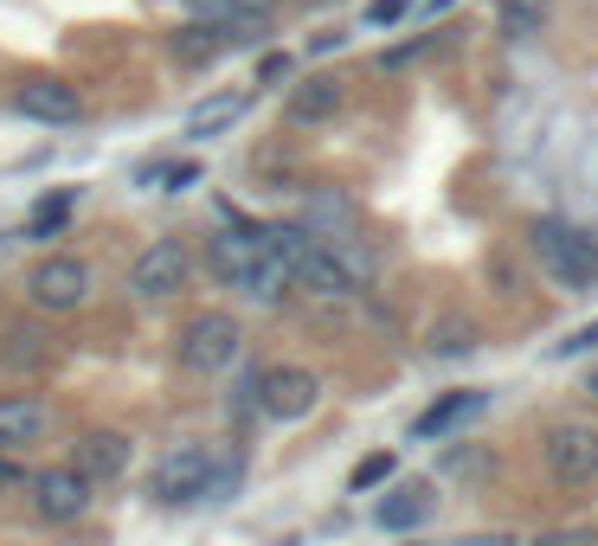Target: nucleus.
I'll list each match as a JSON object with an SVG mask.
<instances>
[{
	"label": "nucleus",
	"mask_w": 598,
	"mask_h": 546,
	"mask_svg": "<svg viewBox=\"0 0 598 546\" xmlns=\"http://www.w3.org/2000/svg\"><path fill=\"white\" fill-rule=\"evenodd\" d=\"M206 257H213V270H220L232 290L258 296V302H277V296H284V283H290L284 257H277V245H270L264 232H220Z\"/></svg>",
	"instance_id": "f257e3e1"
},
{
	"label": "nucleus",
	"mask_w": 598,
	"mask_h": 546,
	"mask_svg": "<svg viewBox=\"0 0 598 546\" xmlns=\"http://www.w3.org/2000/svg\"><path fill=\"white\" fill-rule=\"evenodd\" d=\"M270 245H277V257H284V270H290V283H302V290H316V296H354L361 283H354V264L348 257H335L309 225H270L264 232Z\"/></svg>",
	"instance_id": "f03ea898"
},
{
	"label": "nucleus",
	"mask_w": 598,
	"mask_h": 546,
	"mask_svg": "<svg viewBox=\"0 0 598 546\" xmlns=\"http://www.w3.org/2000/svg\"><path fill=\"white\" fill-rule=\"evenodd\" d=\"M527 245H534L541 270H547L554 283H566V290H586V283H598L592 232H579V225H566V218H534Z\"/></svg>",
	"instance_id": "7ed1b4c3"
},
{
	"label": "nucleus",
	"mask_w": 598,
	"mask_h": 546,
	"mask_svg": "<svg viewBox=\"0 0 598 546\" xmlns=\"http://www.w3.org/2000/svg\"><path fill=\"white\" fill-rule=\"evenodd\" d=\"M206 475H213V450L206 443H174L149 475V495L154 502H168V508H188L206 495Z\"/></svg>",
	"instance_id": "20e7f679"
},
{
	"label": "nucleus",
	"mask_w": 598,
	"mask_h": 546,
	"mask_svg": "<svg viewBox=\"0 0 598 546\" xmlns=\"http://www.w3.org/2000/svg\"><path fill=\"white\" fill-rule=\"evenodd\" d=\"M26 296H33L39 309H52V315H65V309H77L84 296H90V264L84 257H39L33 270H26Z\"/></svg>",
	"instance_id": "39448f33"
},
{
	"label": "nucleus",
	"mask_w": 598,
	"mask_h": 546,
	"mask_svg": "<svg viewBox=\"0 0 598 546\" xmlns=\"http://www.w3.org/2000/svg\"><path fill=\"white\" fill-rule=\"evenodd\" d=\"M238 361V322L220 315V309H206V315H193L181 328V366L193 373H220V366Z\"/></svg>",
	"instance_id": "423d86ee"
},
{
	"label": "nucleus",
	"mask_w": 598,
	"mask_h": 546,
	"mask_svg": "<svg viewBox=\"0 0 598 546\" xmlns=\"http://www.w3.org/2000/svg\"><path fill=\"white\" fill-rule=\"evenodd\" d=\"M252 393H258V405L270 411V418H309L316 411V399H322V379L316 373H302V366H264L258 379H252Z\"/></svg>",
	"instance_id": "0eeeda50"
},
{
	"label": "nucleus",
	"mask_w": 598,
	"mask_h": 546,
	"mask_svg": "<svg viewBox=\"0 0 598 546\" xmlns=\"http://www.w3.org/2000/svg\"><path fill=\"white\" fill-rule=\"evenodd\" d=\"M188 270H193V257L181 251L174 238H161V245H149V251L129 264V290L142 296V302H161V296L188 290Z\"/></svg>",
	"instance_id": "6e6552de"
},
{
	"label": "nucleus",
	"mask_w": 598,
	"mask_h": 546,
	"mask_svg": "<svg viewBox=\"0 0 598 546\" xmlns=\"http://www.w3.org/2000/svg\"><path fill=\"white\" fill-rule=\"evenodd\" d=\"M541 457H547V475H554V482H592L598 475V431L592 425H554L547 443H541Z\"/></svg>",
	"instance_id": "1a4fd4ad"
},
{
	"label": "nucleus",
	"mask_w": 598,
	"mask_h": 546,
	"mask_svg": "<svg viewBox=\"0 0 598 546\" xmlns=\"http://www.w3.org/2000/svg\"><path fill=\"white\" fill-rule=\"evenodd\" d=\"M13 104H20V116H33V122H77V116H84V97H77L65 77H20Z\"/></svg>",
	"instance_id": "9d476101"
},
{
	"label": "nucleus",
	"mask_w": 598,
	"mask_h": 546,
	"mask_svg": "<svg viewBox=\"0 0 598 546\" xmlns=\"http://www.w3.org/2000/svg\"><path fill=\"white\" fill-rule=\"evenodd\" d=\"M33 508L45 514V521H77V514L90 508V482L77 470H45L33 482Z\"/></svg>",
	"instance_id": "9b49d317"
},
{
	"label": "nucleus",
	"mask_w": 598,
	"mask_h": 546,
	"mask_svg": "<svg viewBox=\"0 0 598 546\" xmlns=\"http://www.w3.org/2000/svg\"><path fill=\"white\" fill-rule=\"evenodd\" d=\"M122 470H129V437L122 431H90L77 443V475L84 482H116Z\"/></svg>",
	"instance_id": "f8f14e48"
},
{
	"label": "nucleus",
	"mask_w": 598,
	"mask_h": 546,
	"mask_svg": "<svg viewBox=\"0 0 598 546\" xmlns=\"http://www.w3.org/2000/svg\"><path fill=\"white\" fill-rule=\"evenodd\" d=\"M431 508H438V495H431L425 482H399V489L380 502V527H386V534H412V527L431 521Z\"/></svg>",
	"instance_id": "ddd939ff"
},
{
	"label": "nucleus",
	"mask_w": 598,
	"mask_h": 546,
	"mask_svg": "<svg viewBox=\"0 0 598 546\" xmlns=\"http://www.w3.org/2000/svg\"><path fill=\"white\" fill-rule=\"evenodd\" d=\"M483 393H445V399L431 405V411H418V425H412V437H445V431H457L463 418H477L483 411Z\"/></svg>",
	"instance_id": "4468645a"
},
{
	"label": "nucleus",
	"mask_w": 598,
	"mask_h": 546,
	"mask_svg": "<svg viewBox=\"0 0 598 546\" xmlns=\"http://www.w3.org/2000/svg\"><path fill=\"white\" fill-rule=\"evenodd\" d=\"M52 431V411L39 399H0V443H39Z\"/></svg>",
	"instance_id": "2eb2a0df"
},
{
	"label": "nucleus",
	"mask_w": 598,
	"mask_h": 546,
	"mask_svg": "<svg viewBox=\"0 0 598 546\" xmlns=\"http://www.w3.org/2000/svg\"><path fill=\"white\" fill-rule=\"evenodd\" d=\"M341 109V77H309L290 90V122H329Z\"/></svg>",
	"instance_id": "dca6fc26"
},
{
	"label": "nucleus",
	"mask_w": 598,
	"mask_h": 546,
	"mask_svg": "<svg viewBox=\"0 0 598 546\" xmlns=\"http://www.w3.org/2000/svg\"><path fill=\"white\" fill-rule=\"evenodd\" d=\"M225 45H232V39H225V26H213V20L200 26V20H193V26H181V33H174V58H181V65H213Z\"/></svg>",
	"instance_id": "f3484780"
},
{
	"label": "nucleus",
	"mask_w": 598,
	"mask_h": 546,
	"mask_svg": "<svg viewBox=\"0 0 598 546\" xmlns=\"http://www.w3.org/2000/svg\"><path fill=\"white\" fill-rule=\"evenodd\" d=\"M52 361V341H39L33 328H7L0 334V366L7 373H33V366Z\"/></svg>",
	"instance_id": "a211bd4d"
},
{
	"label": "nucleus",
	"mask_w": 598,
	"mask_h": 546,
	"mask_svg": "<svg viewBox=\"0 0 598 546\" xmlns=\"http://www.w3.org/2000/svg\"><path fill=\"white\" fill-rule=\"evenodd\" d=\"M245 116V97H213V104H200L188 116V136H220V129H232Z\"/></svg>",
	"instance_id": "6ab92c4d"
},
{
	"label": "nucleus",
	"mask_w": 598,
	"mask_h": 546,
	"mask_svg": "<svg viewBox=\"0 0 598 546\" xmlns=\"http://www.w3.org/2000/svg\"><path fill=\"white\" fill-rule=\"evenodd\" d=\"M541 20H547V0H502V26H509V39H534L541 33Z\"/></svg>",
	"instance_id": "aec40b11"
},
{
	"label": "nucleus",
	"mask_w": 598,
	"mask_h": 546,
	"mask_svg": "<svg viewBox=\"0 0 598 546\" xmlns=\"http://www.w3.org/2000/svg\"><path fill=\"white\" fill-rule=\"evenodd\" d=\"M380 482H393V457H386V450H374L367 463H354V475H348L354 495H367V489H380Z\"/></svg>",
	"instance_id": "412c9836"
},
{
	"label": "nucleus",
	"mask_w": 598,
	"mask_h": 546,
	"mask_svg": "<svg viewBox=\"0 0 598 546\" xmlns=\"http://www.w3.org/2000/svg\"><path fill=\"white\" fill-rule=\"evenodd\" d=\"M65 213H72V193H52V200H39L33 225H26V238H45V232H58L65 225Z\"/></svg>",
	"instance_id": "4be33fe9"
},
{
	"label": "nucleus",
	"mask_w": 598,
	"mask_h": 546,
	"mask_svg": "<svg viewBox=\"0 0 598 546\" xmlns=\"http://www.w3.org/2000/svg\"><path fill=\"white\" fill-rule=\"evenodd\" d=\"M193 13H206L213 26H225V20H238V13H258L264 0H188Z\"/></svg>",
	"instance_id": "5701e85b"
},
{
	"label": "nucleus",
	"mask_w": 598,
	"mask_h": 546,
	"mask_svg": "<svg viewBox=\"0 0 598 546\" xmlns=\"http://www.w3.org/2000/svg\"><path fill=\"white\" fill-rule=\"evenodd\" d=\"M149 181H161L168 193H181V186L200 181V168H193V161H168V168H161V174H149Z\"/></svg>",
	"instance_id": "b1692460"
},
{
	"label": "nucleus",
	"mask_w": 598,
	"mask_h": 546,
	"mask_svg": "<svg viewBox=\"0 0 598 546\" xmlns=\"http://www.w3.org/2000/svg\"><path fill=\"white\" fill-rule=\"evenodd\" d=\"M406 13H412V0H374V7H367V20H374V26H399Z\"/></svg>",
	"instance_id": "393cba45"
},
{
	"label": "nucleus",
	"mask_w": 598,
	"mask_h": 546,
	"mask_svg": "<svg viewBox=\"0 0 598 546\" xmlns=\"http://www.w3.org/2000/svg\"><path fill=\"white\" fill-rule=\"evenodd\" d=\"M534 546H598V527H566V534H541Z\"/></svg>",
	"instance_id": "a878e982"
},
{
	"label": "nucleus",
	"mask_w": 598,
	"mask_h": 546,
	"mask_svg": "<svg viewBox=\"0 0 598 546\" xmlns=\"http://www.w3.org/2000/svg\"><path fill=\"white\" fill-rule=\"evenodd\" d=\"M290 77V52H264L258 58V84H284Z\"/></svg>",
	"instance_id": "bb28decb"
},
{
	"label": "nucleus",
	"mask_w": 598,
	"mask_h": 546,
	"mask_svg": "<svg viewBox=\"0 0 598 546\" xmlns=\"http://www.w3.org/2000/svg\"><path fill=\"white\" fill-rule=\"evenodd\" d=\"M586 347H598V322H592V328H579V334H573V341H566L560 354H586Z\"/></svg>",
	"instance_id": "cd10ccee"
},
{
	"label": "nucleus",
	"mask_w": 598,
	"mask_h": 546,
	"mask_svg": "<svg viewBox=\"0 0 598 546\" xmlns=\"http://www.w3.org/2000/svg\"><path fill=\"white\" fill-rule=\"evenodd\" d=\"M457 546H515V540H495V534H477V540H457Z\"/></svg>",
	"instance_id": "c85d7f7f"
},
{
	"label": "nucleus",
	"mask_w": 598,
	"mask_h": 546,
	"mask_svg": "<svg viewBox=\"0 0 598 546\" xmlns=\"http://www.w3.org/2000/svg\"><path fill=\"white\" fill-rule=\"evenodd\" d=\"M13 475H20V470H13V463H7V457H0V489H7V482H13Z\"/></svg>",
	"instance_id": "c756f323"
},
{
	"label": "nucleus",
	"mask_w": 598,
	"mask_h": 546,
	"mask_svg": "<svg viewBox=\"0 0 598 546\" xmlns=\"http://www.w3.org/2000/svg\"><path fill=\"white\" fill-rule=\"evenodd\" d=\"M586 393H592V399H598V373H592V379H586Z\"/></svg>",
	"instance_id": "7c9ffc66"
},
{
	"label": "nucleus",
	"mask_w": 598,
	"mask_h": 546,
	"mask_svg": "<svg viewBox=\"0 0 598 546\" xmlns=\"http://www.w3.org/2000/svg\"><path fill=\"white\" fill-rule=\"evenodd\" d=\"M592 251H598V238H592Z\"/></svg>",
	"instance_id": "2f4dec72"
}]
</instances>
